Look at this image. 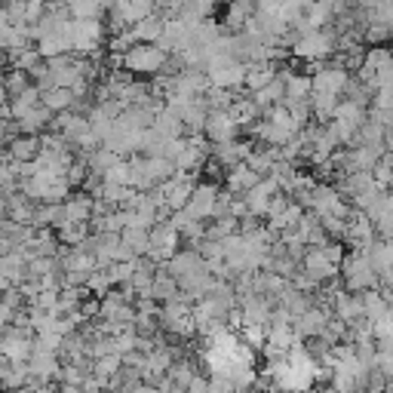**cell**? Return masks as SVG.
<instances>
[{
	"instance_id": "obj_1",
	"label": "cell",
	"mask_w": 393,
	"mask_h": 393,
	"mask_svg": "<svg viewBox=\"0 0 393 393\" xmlns=\"http://www.w3.org/2000/svg\"><path fill=\"white\" fill-rule=\"evenodd\" d=\"M123 62H127V68L132 71H138V74H154V71H160L163 65H166V53L157 44H136L129 49L127 56H123Z\"/></svg>"
},
{
	"instance_id": "obj_2",
	"label": "cell",
	"mask_w": 393,
	"mask_h": 393,
	"mask_svg": "<svg viewBox=\"0 0 393 393\" xmlns=\"http://www.w3.org/2000/svg\"><path fill=\"white\" fill-rule=\"evenodd\" d=\"M37 154H40V138L37 136L25 138V132H22V138L15 141L13 150H10V157H15V160H34Z\"/></svg>"
}]
</instances>
